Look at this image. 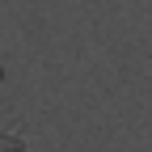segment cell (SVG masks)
I'll list each match as a JSON object with an SVG mask.
<instances>
[{
	"label": "cell",
	"mask_w": 152,
	"mask_h": 152,
	"mask_svg": "<svg viewBox=\"0 0 152 152\" xmlns=\"http://www.w3.org/2000/svg\"><path fill=\"white\" fill-rule=\"evenodd\" d=\"M0 80H4V68H0Z\"/></svg>",
	"instance_id": "obj_1"
}]
</instances>
